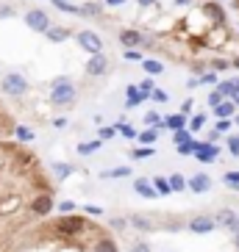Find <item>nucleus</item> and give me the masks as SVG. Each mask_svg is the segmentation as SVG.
<instances>
[{
    "label": "nucleus",
    "instance_id": "f257e3e1",
    "mask_svg": "<svg viewBox=\"0 0 239 252\" xmlns=\"http://www.w3.org/2000/svg\"><path fill=\"white\" fill-rule=\"evenodd\" d=\"M89 230V222L83 219V216H70L64 214L61 219H56L53 222V233L61 238H75V236H81V233H86Z\"/></svg>",
    "mask_w": 239,
    "mask_h": 252
},
{
    "label": "nucleus",
    "instance_id": "f03ea898",
    "mask_svg": "<svg viewBox=\"0 0 239 252\" xmlns=\"http://www.w3.org/2000/svg\"><path fill=\"white\" fill-rule=\"evenodd\" d=\"M50 100L53 105H70L75 100V86L70 78H56L50 86Z\"/></svg>",
    "mask_w": 239,
    "mask_h": 252
},
{
    "label": "nucleus",
    "instance_id": "7ed1b4c3",
    "mask_svg": "<svg viewBox=\"0 0 239 252\" xmlns=\"http://www.w3.org/2000/svg\"><path fill=\"white\" fill-rule=\"evenodd\" d=\"M75 39H78V47H81V50H86L89 56H95V53H103V39L97 36L95 31H81Z\"/></svg>",
    "mask_w": 239,
    "mask_h": 252
},
{
    "label": "nucleus",
    "instance_id": "20e7f679",
    "mask_svg": "<svg viewBox=\"0 0 239 252\" xmlns=\"http://www.w3.org/2000/svg\"><path fill=\"white\" fill-rule=\"evenodd\" d=\"M25 25H28L31 31H37V33H45V31L50 28V17H47L42 8H31L28 14H25Z\"/></svg>",
    "mask_w": 239,
    "mask_h": 252
},
{
    "label": "nucleus",
    "instance_id": "39448f33",
    "mask_svg": "<svg viewBox=\"0 0 239 252\" xmlns=\"http://www.w3.org/2000/svg\"><path fill=\"white\" fill-rule=\"evenodd\" d=\"M3 92L20 97V94H25V92H28V81H25L20 72H8L6 78H3Z\"/></svg>",
    "mask_w": 239,
    "mask_h": 252
},
{
    "label": "nucleus",
    "instance_id": "423d86ee",
    "mask_svg": "<svg viewBox=\"0 0 239 252\" xmlns=\"http://www.w3.org/2000/svg\"><path fill=\"white\" fill-rule=\"evenodd\" d=\"M50 211H53V197H47V194H39V197H34V200H31V214L47 216Z\"/></svg>",
    "mask_w": 239,
    "mask_h": 252
},
{
    "label": "nucleus",
    "instance_id": "0eeeda50",
    "mask_svg": "<svg viewBox=\"0 0 239 252\" xmlns=\"http://www.w3.org/2000/svg\"><path fill=\"white\" fill-rule=\"evenodd\" d=\"M214 222H220L223 227L231 230V233H239V216L234 214V211H228V208H223V211L214 216Z\"/></svg>",
    "mask_w": 239,
    "mask_h": 252
},
{
    "label": "nucleus",
    "instance_id": "6e6552de",
    "mask_svg": "<svg viewBox=\"0 0 239 252\" xmlns=\"http://www.w3.org/2000/svg\"><path fill=\"white\" fill-rule=\"evenodd\" d=\"M195 156H198V161H200V163H211V161H217V147H214V144H209V141H200L198 150H195Z\"/></svg>",
    "mask_w": 239,
    "mask_h": 252
},
{
    "label": "nucleus",
    "instance_id": "1a4fd4ad",
    "mask_svg": "<svg viewBox=\"0 0 239 252\" xmlns=\"http://www.w3.org/2000/svg\"><path fill=\"white\" fill-rule=\"evenodd\" d=\"M214 227H217V222L211 216H195L192 222H189V230H192V233H211Z\"/></svg>",
    "mask_w": 239,
    "mask_h": 252
},
{
    "label": "nucleus",
    "instance_id": "9d476101",
    "mask_svg": "<svg viewBox=\"0 0 239 252\" xmlns=\"http://www.w3.org/2000/svg\"><path fill=\"white\" fill-rule=\"evenodd\" d=\"M106 67H109V61H106L103 53H95V56L86 61V72H89V75H103Z\"/></svg>",
    "mask_w": 239,
    "mask_h": 252
},
{
    "label": "nucleus",
    "instance_id": "9b49d317",
    "mask_svg": "<svg viewBox=\"0 0 239 252\" xmlns=\"http://www.w3.org/2000/svg\"><path fill=\"white\" fill-rule=\"evenodd\" d=\"M142 33H139V31H122V33H120V45L122 47H142Z\"/></svg>",
    "mask_w": 239,
    "mask_h": 252
},
{
    "label": "nucleus",
    "instance_id": "f8f14e48",
    "mask_svg": "<svg viewBox=\"0 0 239 252\" xmlns=\"http://www.w3.org/2000/svg\"><path fill=\"white\" fill-rule=\"evenodd\" d=\"M203 14L209 20H214V25H225V11L217 3H203Z\"/></svg>",
    "mask_w": 239,
    "mask_h": 252
},
{
    "label": "nucleus",
    "instance_id": "ddd939ff",
    "mask_svg": "<svg viewBox=\"0 0 239 252\" xmlns=\"http://www.w3.org/2000/svg\"><path fill=\"white\" fill-rule=\"evenodd\" d=\"M209 186H211L209 175H195V178L189 180V189H192L195 194H203V191H209Z\"/></svg>",
    "mask_w": 239,
    "mask_h": 252
},
{
    "label": "nucleus",
    "instance_id": "4468645a",
    "mask_svg": "<svg viewBox=\"0 0 239 252\" xmlns=\"http://www.w3.org/2000/svg\"><path fill=\"white\" fill-rule=\"evenodd\" d=\"M231 114H237V105L231 100H223L220 105H214V117L217 119H231Z\"/></svg>",
    "mask_w": 239,
    "mask_h": 252
},
{
    "label": "nucleus",
    "instance_id": "2eb2a0df",
    "mask_svg": "<svg viewBox=\"0 0 239 252\" xmlns=\"http://www.w3.org/2000/svg\"><path fill=\"white\" fill-rule=\"evenodd\" d=\"M134 191L136 194H142V197H156V189H153V186L148 183V180H134Z\"/></svg>",
    "mask_w": 239,
    "mask_h": 252
},
{
    "label": "nucleus",
    "instance_id": "dca6fc26",
    "mask_svg": "<svg viewBox=\"0 0 239 252\" xmlns=\"http://www.w3.org/2000/svg\"><path fill=\"white\" fill-rule=\"evenodd\" d=\"M125 92H128V100H125V105H128V108H136V105L142 103V94H139V89H136L134 83H131V86H128Z\"/></svg>",
    "mask_w": 239,
    "mask_h": 252
},
{
    "label": "nucleus",
    "instance_id": "f3484780",
    "mask_svg": "<svg viewBox=\"0 0 239 252\" xmlns=\"http://www.w3.org/2000/svg\"><path fill=\"white\" fill-rule=\"evenodd\" d=\"M187 125V117L184 114H172V117L164 119V127H170V130H178V127Z\"/></svg>",
    "mask_w": 239,
    "mask_h": 252
},
{
    "label": "nucleus",
    "instance_id": "a211bd4d",
    "mask_svg": "<svg viewBox=\"0 0 239 252\" xmlns=\"http://www.w3.org/2000/svg\"><path fill=\"white\" fill-rule=\"evenodd\" d=\"M142 67L148 69L150 75H161V72H164V64L156 61V59H142Z\"/></svg>",
    "mask_w": 239,
    "mask_h": 252
},
{
    "label": "nucleus",
    "instance_id": "6ab92c4d",
    "mask_svg": "<svg viewBox=\"0 0 239 252\" xmlns=\"http://www.w3.org/2000/svg\"><path fill=\"white\" fill-rule=\"evenodd\" d=\"M167 183H170L172 191H184V189H187V178H184V175H178V172H175V175H170V178H167Z\"/></svg>",
    "mask_w": 239,
    "mask_h": 252
},
{
    "label": "nucleus",
    "instance_id": "aec40b11",
    "mask_svg": "<svg viewBox=\"0 0 239 252\" xmlns=\"http://www.w3.org/2000/svg\"><path fill=\"white\" fill-rule=\"evenodd\" d=\"M217 92L223 97H234L237 94V81H223V83H217Z\"/></svg>",
    "mask_w": 239,
    "mask_h": 252
},
{
    "label": "nucleus",
    "instance_id": "412c9836",
    "mask_svg": "<svg viewBox=\"0 0 239 252\" xmlns=\"http://www.w3.org/2000/svg\"><path fill=\"white\" fill-rule=\"evenodd\" d=\"M136 139L142 141V144H148V147H150V144H153V141L159 139V127H148V130H142V133L136 136Z\"/></svg>",
    "mask_w": 239,
    "mask_h": 252
},
{
    "label": "nucleus",
    "instance_id": "4be33fe9",
    "mask_svg": "<svg viewBox=\"0 0 239 252\" xmlns=\"http://www.w3.org/2000/svg\"><path fill=\"white\" fill-rule=\"evenodd\" d=\"M45 36L50 39V42H64V39H67L70 33H67L64 28H47V31H45Z\"/></svg>",
    "mask_w": 239,
    "mask_h": 252
},
{
    "label": "nucleus",
    "instance_id": "5701e85b",
    "mask_svg": "<svg viewBox=\"0 0 239 252\" xmlns=\"http://www.w3.org/2000/svg\"><path fill=\"white\" fill-rule=\"evenodd\" d=\"M53 6L61 8V11H67V14H83V8L73 6V3H67V0H53Z\"/></svg>",
    "mask_w": 239,
    "mask_h": 252
},
{
    "label": "nucleus",
    "instance_id": "b1692460",
    "mask_svg": "<svg viewBox=\"0 0 239 252\" xmlns=\"http://www.w3.org/2000/svg\"><path fill=\"white\" fill-rule=\"evenodd\" d=\"M150 186L156 189V194H164V197L172 191V189H170V183H167V178H153V183H150Z\"/></svg>",
    "mask_w": 239,
    "mask_h": 252
},
{
    "label": "nucleus",
    "instance_id": "393cba45",
    "mask_svg": "<svg viewBox=\"0 0 239 252\" xmlns=\"http://www.w3.org/2000/svg\"><path fill=\"white\" fill-rule=\"evenodd\" d=\"M53 175H56L59 180H64V178L73 175V166H67V163H53Z\"/></svg>",
    "mask_w": 239,
    "mask_h": 252
},
{
    "label": "nucleus",
    "instance_id": "a878e982",
    "mask_svg": "<svg viewBox=\"0 0 239 252\" xmlns=\"http://www.w3.org/2000/svg\"><path fill=\"white\" fill-rule=\"evenodd\" d=\"M95 252H117V247H114V241H112V238H97Z\"/></svg>",
    "mask_w": 239,
    "mask_h": 252
},
{
    "label": "nucleus",
    "instance_id": "bb28decb",
    "mask_svg": "<svg viewBox=\"0 0 239 252\" xmlns=\"http://www.w3.org/2000/svg\"><path fill=\"white\" fill-rule=\"evenodd\" d=\"M100 144H103L100 139H97V141H86V144H81V147H78V153H81V156H92V153H97V150H100Z\"/></svg>",
    "mask_w": 239,
    "mask_h": 252
},
{
    "label": "nucleus",
    "instance_id": "cd10ccee",
    "mask_svg": "<svg viewBox=\"0 0 239 252\" xmlns=\"http://www.w3.org/2000/svg\"><path fill=\"white\" fill-rule=\"evenodd\" d=\"M203 125H206V114H195L192 122H189V133H198Z\"/></svg>",
    "mask_w": 239,
    "mask_h": 252
},
{
    "label": "nucleus",
    "instance_id": "c85d7f7f",
    "mask_svg": "<svg viewBox=\"0 0 239 252\" xmlns=\"http://www.w3.org/2000/svg\"><path fill=\"white\" fill-rule=\"evenodd\" d=\"M198 144H200V141L189 139V141H184V144H178V153H181V156H192L195 150H198Z\"/></svg>",
    "mask_w": 239,
    "mask_h": 252
},
{
    "label": "nucleus",
    "instance_id": "c756f323",
    "mask_svg": "<svg viewBox=\"0 0 239 252\" xmlns=\"http://www.w3.org/2000/svg\"><path fill=\"white\" fill-rule=\"evenodd\" d=\"M128 175H131V169H128V166H117V169L103 172V178H128Z\"/></svg>",
    "mask_w": 239,
    "mask_h": 252
},
{
    "label": "nucleus",
    "instance_id": "7c9ffc66",
    "mask_svg": "<svg viewBox=\"0 0 239 252\" xmlns=\"http://www.w3.org/2000/svg\"><path fill=\"white\" fill-rule=\"evenodd\" d=\"M225 186L228 189H239V172H225Z\"/></svg>",
    "mask_w": 239,
    "mask_h": 252
},
{
    "label": "nucleus",
    "instance_id": "2f4dec72",
    "mask_svg": "<svg viewBox=\"0 0 239 252\" xmlns=\"http://www.w3.org/2000/svg\"><path fill=\"white\" fill-rule=\"evenodd\" d=\"M17 139H20V141H31V139H34V130L25 127V125H20V127H17Z\"/></svg>",
    "mask_w": 239,
    "mask_h": 252
},
{
    "label": "nucleus",
    "instance_id": "473e14b6",
    "mask_svg": "<svg viewBox=\"0 0 239 252\" xmlns=\"http://www.w3.org/2000/svg\"><path fill=\"white\" fill-rule=\"evenodd\" d=\"M153 156V147H148V144H145V147H139V150H134V153H131V158H139V161H142V158H150Z\"/></svg>",
    "mask_w": 239,
    "mask_h": 252
},
{
    "label": "nucleus",
    "instance_id": "72a5a7b5",
    "mask_svg": "<svg viewBox=\"0 0 239 252\" xmlns=\"http://www.w3.org/2000/svg\"><path fill=\"white\" fill-rule=\"evenodd\" d=\"M172 139H175V144H184V141H189V139H192V133H189V130H184V127H178Z\"/></svg>",
    "mask_w": 239,
    "mask_h": 252
},
{
    "label": "nucleus",
    "instance_id": "f704fd0d",
    "mask_svg": "<svg viewBox=\"0 0 239 252\" xmlns=\"http://www.w3.org/2000/svg\"><path fill=\"white\" fill-rule=\"evenodd\" d=\"M114 130H120V133L125 136V139H136L134 127H131V125H125V122H122V125H117V127H114Z\"/></svg>",
    "mask_w": 239,
    "mask_h": 252
},
{
    "label": "nucleus",
    "instance_id": "c9c22d12",
    "mask_svg": "<svg viewBox=\"0 0 239 252\" xmlns=\"http://www.w3.org/2000/svg\"><path fill=\"white\" fill-rule=\"evenodd\" d=\"M131 222H134V227H139V230H150V222L145 219V216H131Z\"/></svg>",
    "mask_w": 239,
    "mask_h": 252
},
{
    "label": "nucleus",
    "instance_id": "e433bc0d",
    "mask_svg": "<svg viewBox=\"0 0 239 252\" xmlns=\"http://www.w3.org/2000/svg\"><path fill=\"white\" fill-rule=\"evenodd\" d=\"M114 133H117L114 127H100V130H97V136H100V141H109V139H114Z\"/></svg>",
    "mask_w": 239,
    "mask_h": 252
},
{
    "label": "nucleus",
    "instance_id": "4c0bfd02",
    "mask_svg": "<svg viewBox=\"0 0 239 252\" xmlns=\"http://www.w3.org/2000/svg\"><path fill=\"white\" fill-rule=\"evenodd\" d=\"M150 100H156V103H167V92L164 89H153V92H150Z\"/></svg>",
    "mask_w": 239,
    "mask_h": 252
},
{
    "label": "nucleus",
    "instance_id": "58836bf2",
    "mask_svg": "<svg viewBox=\"0 0 239 252\" xmlns=\"http://www.w3.org/2000/svg\"><path fill=\"white\" fill-rule=\"evenodd\" d=\"M192 83H217V75L214 72H206V75H200V78L192 81Z\"/></svg>",
    "mask_w": 239,
    "mask_h": 252
},
{
    "label": "nucleus",
    "instance_id": "ea45409f",
    "mask_svg": "<svg viewBox=\"0 0 239 252\" xmlns=\"http://www.w3.org/2000/svg\"><path fill=\"white\" fill-rule=\"evenodd\" d=\"M59 211H61V214H73V211H75V202H70V200L59 202Z\"/></svg>",
    "mask_w": 239,
    "mask_h": 252
},
{
    "label": "nucleus",
    "instance_id": "a19ab883",
    "mask_svg": "<svg viewBox=\"0 0 239 252\" xmlns=\"http://www.w3.org/2000/svg\"><path fill=\"white\" fill-rule=\"evenodd\" d=\"M225 130H231V119H220L217 122V133H225Z\"/></svg>",
    "mask_w": 239,
    "mask_h": 252
},
{
    "label": "nucleus",
    "instance_id": "79ce46f5",
    "mask_svg": "<svg viewBox=\"0 0 239 252\" xmlns=\"http://www.w3.org/2000/svg\"><path fill=\"white\" fill-rule=\"evenodd\" d=\"M220 103H223V94H220V92H211V94H209V105L214 108V105H220Z\"/></svg>",
    "mask_w": 239,
    "mask_h": 252
},
{
    "label": "nucleus",
    "instance_id": "37998d69",
    "mask_svg": "<svg viewBox=\"0 0 239 252\" xmlns=\"http://www.w3.org/2000/svg\"><path fill=\"white\" fill-rule=\"evenodd\" d=\"M125 59L128 61H142V53L139 50H125Z\"/></svg>",
    "mask_w": 239,
    "mask_h": 252
},
{
    "label": "nucleus",
    "instance_id": "c03bdc74",
    "mask_svg": "<svg viewBox=\"0 0 239 252\" xmlns=\"http://www.w3.org/2000/svg\"><path fill=\"white\" fill-rule=\"evenodd\" d=\"M228 150H231L234 156H239V139L234 136V139H228Z\"/></svg>",
    "mask_w": 239,
    "mask_h": 252
},
{
    "label": "nucleus",
    "instance_id": "a18cd8bd",
    "mask_svg": "<svg viewBox=\"0 0 239 252\" xmlns=\"http://www.w3.org/2000/svg\"><path fill=\"white\" fill-rule=\"evenodd\" d=\"M211 67H214V69H228L231 64H228V61H223V59H214V61H211Z\"/></svg>",
    "mask_w": 239,
    "mask_h": 252
},
{
    "label": "nucleus",
    "instance_id": "49530a36",
    "mask_svg": "<svg viewBox=\"0 0 239 252\" xmlns=\"http://www.w3.org/2000/svg\"><path fill=\"white\" fill-rule=\"evenodd\" d=\"M192 105H195L192 100H184V103H181V114H184V117H187V114L192 111Z\"/></svg>",
    "mask_w": 239,
    "mask_h": 252
},
{
    "label": "nucleus",
    "instance_id": "de8ad7c7",
    "mask_svg": "<svg viewBox=\"0 0 239 252\" xmlns=\"http://www.w3.org/2000/svg\"><path fill=\"white\" fill-rule=\"evenodd\" d=\"M86 214H89V216H100V208H97V205H86Z\"/></svg>",
    "mask_w": 239,
    "mask_h": 252
},
{
    "label": "nucleus",
    "instance_id": "09e8293b",
    "mask_svg": "<svg viewBox=\"0 0 239 252\" xmlns=\"http://www.w3.org/2000/svg\"><path fill=\"white\" fill-rule=\"evenodd\" d=\"M131 252H150V250H148V244H134V250H131Z\"/></svg>",
    "mask_w": 239,
    "mask_h": 252
},
{
    "label": "nucleus",
    "instance_id": "8fccbe9b",
    "mask_svg": "<svg viewBox=\"0 0 239 252\" xmlns=\"http://www.w3.org/2000/svg\"><path fill=\"white\" fill-rule=\"evenodd\" d=\"M114 227H117V230H125V219H114Z\"/></svg>",
    "mask_w": 239,
    "mask_h": 252
},
{
    "label": "nucleus",
    "instance_id": "3c124183",
    "mask_svg": "<svg viewBox=\"0 0 239 252\" xmlns=\"http://www.w3.org/2000/svg\"><path fill=\"white\" fill-rule=\"evenodd\" d=\"M106 3H109V6H122L125 0H106Z\"/></svg>",
    "mask_w": 239,
    "mask_h": 252
},
{
    "label": "nucleus",
    "instance_id": "603ef678",
    "mask_svg": "<svg viewBox=\"0 0 239 252\" xmlns=\"http://www.w3.org/2000/svg\"><path fill=\"white\" fill-rule=\"evenodd\" d=\"M139 3H142V6H153V3H156V0H139Z\"/></svg>",
    "mask_w": 239,
    "mask_h": 252
},
{
    "label": "nucleus",
    "instance_id": "864d4df0",
    "mask_svg": "<svg viewBox=\"0 0 239 252\" xmlns=\"http://www.w3.org/2000/svg\"><path fill=\"white\" fill-rule=\"evenodd\" d=\"M231 100H234V105H239V94H234V97H231Z\"/></svg>",
    "mask_w": 239,
    "mask_h": 252
},
{
    "label": "nucleus",
    "instance_id": "5fc2aeb1",
    "mask_svg": "<svg viewBox=\"0 0 239 252\" xmlns=\"http://www.w3.org/2000/svg\"><path fill=\"white\" fill-rule=\"evenodd\" d=\"M231 67H237V69H239V59H234V61H231Z\"/></svg>",
    "mask_w": 239,
    "mask_h": 252
},
{
    "label": "nucleus",
    "instance_id": "6e6d98bb",
    "mask_svg": "<svg viewBox=\"0 0 239 252\" xmlns=\"http://www.w3.org/2000/svg\"><path fill=\"white\" fill-rule=\"evenodd\" d=\"M175 3H178V6H187V3H189V0H175Z\"/></svg>",
    "mask_w": 239,
    "mask_h": 252
},
{
    "label": "nucleus",
    "instance_id": "4d7b16f0",
    "mask_svg": "<svg viewBox=\"0 0 239 252\" xmlns=\"http://www.w3.org/2000/svg\"><path fill=\"white\" fill-rule=\"evenodd\" d=\"M237 250H239V233H237Z\"/></svg>",
    "mask_w": 239,
    "mask_h": 252
},
{
    "label": "nucleus",
    "instance_id": "13d9d810",
    "mask_svg": "<svg viewBox=\"0 0 239 252\" xmlns=\"http://www.w3.org/2000/svg\"><path fill=\"white\" fill-rule=\"evenodd\" d=\"M237 125H239V117H237Z\"/></svg>",
    "mask_w": 239,
    "mask_h": 252
},
{
    "label": "nucleus",
    "instance_id": "bf43d9fd",
    "mask_svg": "<svg viewBox=\"0 0 239 252\" xmlns=\"http://www.w3.org/2000/svg\"><path fill=\"white\" fill-rule=\"evenodd\" d=\"M237 139H239V136H237Z\"/></svg>",
    "mask_w": 239,
    "mask_h": 252
}]
</instances>
